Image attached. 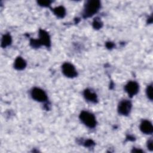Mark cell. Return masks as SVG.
Wrapping results in <instances>:
<instances>
[{"label":"cell","mask_w":153,"mask_h":153,"mask_svg":"<svg viewBox=\"0 0 153 153\" xmlns=\"http://www.w3.org/2000/svg\"><path fill=\"white\" fill-rule=\"evenodd\" d=\"M100 7V2L97 0L88 1L84 5L83 17H90L96 13Z\"/></svg>","instance_id":"obj_1"},{"label":"cell","mask_w":153,"mask_h":153,"mask_svg":"<svg viewBox=\"0 0 153 153\" xmlns=\"http://www.w3.org/2000/svg\"><path fill=\"white\" fill-rule=\"evenodd\" d=\"M39 35V39H32L30 41L31 45L33 47H39L41 45H44L47 47H49L50 45V39L48 33L45 30H40Z\"/></svg>","instance_id":"obj_2"},{"label":"cell","mask_w":153,"mask_h":153,"mask_svg":"<svg viewBox=\"0 0 153 153\" xmlns=\"http://www.w3.org/2000/svg\"><path fill=\"white\" fill-rule=\"evenodd\" d=\"M79 119L84 124L89 128H94L96 125L94 115L88 111H82L79 115Z\"/></svg>","instance_id":"obj_3"},{"label":"cell","mask_w":153,"mask_h":153,"mask_svg":"<svg viewBox=\"0 0 153 153\" xmlns=\"http://www.w3.org/2000/svg\"><path fill=\"white\" fill-rule=\"evenodd\" d=\"M30 94L32 97L38 102H45L47 100V94L39 88H33L31 91Z\"/></svg>","instance_id":"obj_4"},{"label":"cell","mask_w":153,"mask_h":153,"mask_svg":"<svg viewBox=\"0 0 153 153\" xmlns=\"http://www.w3.org/2000/svg\"><path fill=\"white\" fill-rule=\"evenodd\" d=\"M62 72L69 78H74L76 76L77 71L74 65L70 63H65L62 65Z\"/></svg>","instance_id":"obj_5"},{"label":"cell","mask_w":153,"mask_h":153,"mask_svg":"<svg viewBox=\"0 0 153 153\" xmlns=\"http://www.w3.org/2000/svg\"><path fill=\"white\" fill-rule=\"evenodd\" d=\"M131 103L128 100H121L118 106L119 114L123 115H127L130 112L131 109Z\"/></svg>","instance_id":"obj_6"},{"label":"cell","mask_w":153,"mask_h":153,"mask_svg":"<svg viewBox=\"0 0 153 153\" xmlns=\"http://www.w3.org/2000/svg\"><path fill=\"white\" fill-rule=\"evenodd\" d=\"M126 91L128 94L132 97L136 95L139 91V85L135 81H129L124 87Z\"/></svg>","instance_id":"obj_7"},{"label":"cell","mask_w":153,"mask_h":153,"mask_svg":"<svg viewBox=\"0 0 153 153\" xmlns=\"http://www.w3.org/2000/svg\"><path fill=\"white\" fill-rule=\"evenodd\" d=\"M140 129L142 133L146 134H151L153 130L152 123L148 120H143L140 125Z\"/></svg>","instance_id":"obj_8"},{"label":"cell","mask_w":153,"mask_h":153,"mask_svg":"<svg viewBox=\"0 0 153 153\" xmlns=\"http://www.w3.org/2000/svg\"><path fill=\"white\" fill-rule=\"evenodd\" d=\"M84 96L87 101L96 103L97 101V97L95 93L89 89H86L84 91Z\"/></svg>","instance_id":"obj_9"},{"label":"cell","mask_w":153,"mask_h":153,"mask_svg":"<svg viewBox=\"0 0 153 153\" xmlns=\"http://www.w3.org/2000/svg\"><path fill=\"white\" fill-rule=\"evenodd\" d=\"M26 66V61L21 57H18L14 62V68L17 70H22L25 68Z\"/></svg>","instance_id":"obj_10"},{"label":"cell","mask_w":153,"mask_h":153,"mask_svg":"<svg viewBox=\"0 0 153 153\" xmlns=\"http://www.w3.org/2000/svg\"><path fill=\"white\" fill-rule=\"evenodd\" d=\"M53 13L59 18H63L66 14V10L62 6H59L54 8L53 10Z\"/></svg>","instance_id":"obj_11"},{"label":"cell","mask_w":153,"mask_h":153,"mask_svg":"<svg viewBox=\"0 0 153 153\" xmlns=\"http://www.w3.org/2000/svg\"><path fill=\"white\" fill-rule=\"evenodd\" d=\"M11 43V37L9 34H5L2 36L1 41V46L2 47H6L10 45Z\"/></svg>","instance_id":"obj_12"},{"label":"cell","mask_w":153,"mask_h":153,"mask_svg":"<svg viewBox=\"0 0 153 153\" xmlns=\"http://www.w3.org/2000/svg\"><path fill=\"white\" fill-rule=\"evenodd\" d=\"M146 95L148 99L151 100H152V84L148 85L146 90Z\"/></svg>","instance_id":"obj_13"},{"label":"cell","mask_w":153,"mask_h":153,"mask_svg":"<svg viewBox=\"0 0 153 153\" xmlns=\"http://www.w3.org/2000/svg\"><path fill=\"white\" fill-rule=\"evenodd\" d=\"M93 26L94 28H95L96 29H100L102 27V23L101 22V21L99 19L96 18V19H94V20L93 21Z\"/></svg>","instance_id":"obj_14"},{"label":"cell","mask_w":153,"mask_h":153,"mask_svg":"<svg viewBox=\"0 0 153 153\" xmlns=\"http://www.w3.org/2000/svg\"><path fill=\"white\" fill-rule=\"evenodd\" d=\"M38 3L41 6L48 7L50 5V4L51 3V1H38Z\"/></svg>","instance_id":"obj_15"},{"label":"cell","mask_w":153,"mask_h":153,"mask_svg":"<svg viewBox=\"0 0 153 153\" xmlns=\"http://www.w3.org/2000/svg\"><path fill=\"white\" fill-rule=\"evenodd\" d=\"M147 147L150 151H152L153 148H152V139H150L149 140H148V141L147 142Z\"/></svg>","instance_id":"obj_16"},{"label":"cell","mask_w":153,"mask_h":153,"mask_svg":"<svg viewBox=\"0 0 153 153\" xmlns=\"http://www.w3.org/2000/svg\"><path fill=\"white\" fill-rule=\"evenodd\" d=\"M93 144H94V143L91 140H87L85 142V146H91Z\"/></svg>","instance_id":"obj_17"},{"label":"cell","mask_w":153,"mask_h":153,"mask_svg":"<svg viewBox=\"0 0 153 153\" xmlns=\"http://www.w3.org/2000/svg\"><path fill=\"white\" fill-rule=\"evenodd\" d=\"M107 44H108V45H106L108 48H112L113 47V44L111 43V42H109V43H107Z\"/></svg>","instance_id":"obj_18"}]
</instances>
